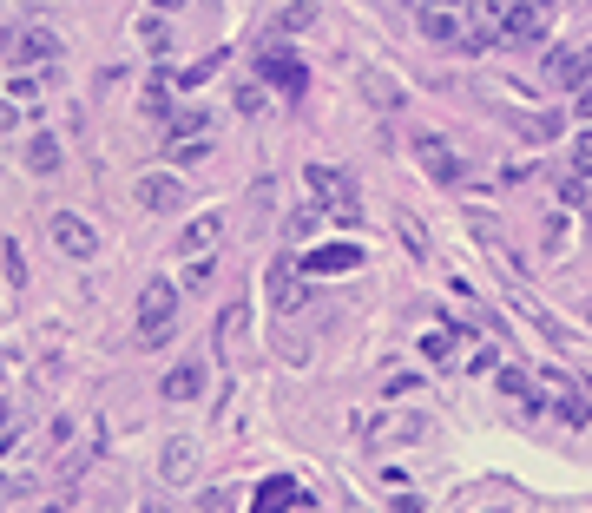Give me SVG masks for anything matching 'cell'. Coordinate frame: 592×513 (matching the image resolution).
Wrapping results in <instances>:
<instances>
[{
  "label": "cell",
  "instance_id": "obj_8",
  "mask_svg": "<svg viewBox=\"0 0 592 513\" xmlns=\"http://www.w3.org/2000/svg\"><path fill=\"white\" fill-rule=\"evenodd\" d=\"M415 158H421V171H428L435 185H461V158H454L448 139H435V132H415Z\"/></svg>",
  "mask_w": 592,
  "mask_h": 513
},
{
  "label": "cell",
  "instance_id": "obj_6",
  "mask_svg": "<svg viewBox=\"0 0 592 513\" xmlns=\"http://www.w3.org/2000/svg\"><path fill=\"white\" fill-rule=\"evenodd\" d=\"M500 40H507V47H540L546 40V7L540 0H507V7H500Z\"/></svg>",
  "mask_w": 592,
  "mask_h": 513
},
{
  "label": "cell",
  "instance_id": "obj_3",
  "mask_svg": "<svg viewBox=\"0 0 592 513\" xmlns=\"http://www.w3.org/2000/svg\"><path fill=\"white\" fill-rule=\"evenodd\" d=\"M264 296H270V310H277V316H296L303 303H310V277H303V264H296V257H277V264L264 270Z\"/></svg>",
  "mask_w": 592,
  "mask_h": 513
},
{
  "label": "cell",
  "instance_id": "obj_1",
  "mask_svg": "<svg viewBox=\"0 0 592 513\" xmlns=\"http://www.w3.org/2000/svg\"><path fill=\"white\" fill-rule=\"evenodd\" d=\"M303 185H310V198L323 204L329 224H343V231H356V224H362V198H356V185H349L343 165H310V171H303Z\"/></svg>",
  "mask_w": 592,
  "mask_h": 513
},
{
  "label": "cell",
  "instance_id": "obj_20",
  "mask_svg": "<svg viewBox=\"0 0 592 513\" xmlns=\"http://www.w3.org/2000/svg\"><path fill=\"white\" fill-rule=\"evenodd\" d=\"M553 408H560V421H566V428H586V421H592V395H560Z\"/></svg>",
  "mask_w": 592,
  "mask_h": 513
},
{
  "label": "cell",
  "instance_id": "obj_23",
  "mask_svg": "<svg viewBox=\"0 0 592 513\" xmlns=\"http://www.w3.org/2000/svg\"><path fill=\"white\" fill-rule=\"evenodd\" d=\"M237 336H244V303H231L218 316V349H237Z\"/></svg>",
  "mask_w": 592,
  "mask_h": 513
},
{
  "label": "cell",
  "instance_id": "obj_39",
  "mask_svg": "<svg viewBox=\"0 0 592 513\" xmlns=\"http://www.w3.org/2000/svg\"><path fill=\"white\" fill-rule=\"evenodd\" d=\"M0 369H7V362H0Z\"/></svg>",
  "mask_w": 592,
  "mask_h": 513
},
{
  "label": "cell",
  "instance_id": "obj_28",
  "mask_svg": "<svg viewBox=\"0 0 592 513\" xmlns=\"http://www.w3.org/2000/svg\"><path fill=\"white\" fill-rule=\"evenodd\" d=\"M573 165H579V171H592V125L573 139Z\"/></svg>",
  "mask_w": 592,
  "mask_h": 513
},
{
  "label": "cell",
  "instance_id": "obj_31",
  "mask_svg": "<svg viewBox=\"0 0 592 513\" xmlns=\"http://www.w3.org/2000/svg\"><path fill=\"white\" fill-rule=\"evenodd\" d=\"M20 125V112H14V99H0V132H14Z\"/></svg>",
  "mask_w": 592,
  "mask_h": 513
},
{
  "label": "cell",
  "instance_id": "obj_19",
  "mask_svg": "<svg viewBox=\"0 0 592 513\" xmlns=\"http://www.w3.org/2000/svg\"><path fill=\"white\" fill-rule=\"evenodd\" d=\"M283 231H290L296 244H303V237H316V231H323V204H303V211H290V224H283Z\"/></svg>",
  "mask_w": 592,
  "mask_h": 513
},
{
  "label": "cell",
  "instance_id": "obj_2",
  "mask_svg": "<svg viewBox=\"0 0 592 513\" xmlns=\"http://www.w3.org/2000/svg\"><path fill=\"white\" fill-rule=\"evenodd\" d=\"M178 329V283L172 277H152L139 296V342L145 349H158V342H172Z\"/></svg>",
  "mask_w": 592,
  "mask_h": 513
},
{
  "label": "cell",
  "instance_id": "obj_14",
  "mask_svg": "<svg viewBox=\"0 0 592 513\" xmlns=\"http://www.w3.org/2000/svg\"><path fill=\"white\" fill-rule=\"evenodd\" d=\"M198 395H204V362H178L165 375V402H198Z\"/></svg>",
  "mask_w": 592,
  "mask_h": 513
},
{
  "label": "cell",
  "instance_id": "obj_38",
  "mask_svg": "<svg viewBox=\"0 0 592 513\" xmlns=\"http://www.w3.org/2000/svg\"><path fill=\"white\" fill-rule=\"evenodd\" d=\"M540 7H553V0H540Z\"/></svg>",
  "mask_w": 592,
  "mask_h": 513
},
{
  "label": "cell",
  "instance_id": "obj_9",
  "mask_svg": "<svg viewBox=\"0 0 592 513\" xmlns=\"http://www.w3.org/2000/svg\"><path fill=\"white\" fill-rule=\"evenodd\" d=\"M132 198H139L145 211H158V218H172V211H185V185H178L172 171H145Z\"/></svg>",
  "mask_w": 592,
  "mask_h": 513
},
{
  "label": "cell",
  "instance_id": "obj_15",
  "mask_svg": "<svg viewBox=\"0 0 592 513\" xmlns=\"http://www.w3.org/2000/svg\"><path fill=\"white\" fill-rule=\"evenodd\" d=\"M421 33H428V40H454V47H461V7H421Z\"/></svg>",
  "mask_w": 592,
  "mask_h": 513
},
{
  "label": "cell",
  "instance_id": "obj_26",
  "mask_svg": "<svg viewBox=\"0 0 592 513\" xmlns=\"http://www.w3.org/2000/svg\"><path fill=\"white\" fill-rule=\"evenodd\" d=\"M421 356H428V362H448L454 356V336H448V329H428V336H421Z\"/></svg>",
  "mask_w": 592,
  "mask_h": 513
},
{
  "label": "cell",
  "instance_id": "obj_25",
  "mask_svg": "<svg viewBox=\"0 0 592 513\" xmlns=\"http://www.w3.org/2000/svg\"><path fill=\"white\" fill-rule=\"evenodd\" d=\"M139 40H145V47H152V53H165V47H172V27H165V14L139 20Z\"/></svg>",
  "mask_w": 592,
  "mask_h": 513
},
{
  "label": "cell",
  "instance_id": "obj_30",
  "mask_svg": "<svg viewBox=\"0 0 592 513\" xmlns=\"http://www.w3.org/2000/svg\"><path fill=\"white\" fill-rule=\"evenodd\" d=\"M0 264H7V277H14V283L27 277V264H20V250H14V244H0Z\"/></svg>",
  "mask_w": 592,
  "mask_h": 513
},
{
  "label": "cell",
  "instance_id": "obj_10",
  "mask_svg": "<svg viewBox=\"0 0 592 513\" xmlns=\"http://www.w3.org/2000/svg\"><path fill=\"white\" fill-rule=\"evenodd\" d=\"M362 264V250L356 244H316L310 257H303V277H343V270Z\"/></svg>",
  "mask_w": 592,
  "mask_h": 513
},
{
  "label": "cell",
  "instance_id": "obj_5",
  "mask_svg": "<svg viewBox=\"0 0 592 513\" xmlns=\"http://www.w3.org/2000/svg\"><path fill=\"white\" fill-rule=\"evenodd\" d=\"M47 237H53V250H60V257H73V264L99 257V231L79 218V211H53V218H47Z\"/></svg>",
  "mask_w": 592,
  "mask_h": 513
},
{
  "label": "cell",
  "instance_id": "obj_18",
  "mask_svg": "<svg viewBox=\"0 0 592 513\" xmlns=\"http://www.w3.org/2000/svg\"><path fill=\"white\" fill-rule=\"evenodd\" d=\"M362 93H369L382 112H395V106H402V86H395V79H382V73H362Z\"/></svg>",
  "mask_w": 592,
  "mask_h": 513
},
{
  "label": "cell",
  "instance_id": "obj_12",
  "mask_svg": "<svg viewBox=\"0 0 592 513\" xmlns=\"http://www.w3.org/2000/svg\"><path fill=\"white\" fill-rule=\"evenodd\" d=\"M546 79H553V86H573V93H579V86H586V53H573V47H553V53H546Z\"/></svg>",
  "mask_w": 592,
  "mask_h": 513
},
{
  "label": "cell",
  "instance_id": "obj_24",
  "mask_svg": "<svg viewBox=\"0 0 592 513\" xmlns=\"http://www.w3.org/2000/svg\"><path fill=\"white\" fill-rule=\"evenodd\" d=\"M560 198L573 204V211H592V171H579V178H566V185H560Z\"/></svg>",
  "mask_w": 592,
  "mask_h": 513
},
{
  "label": "cell",
  "instance_id": "obj_33",
  "mask_svg": "<svg viewBox=\"0 0 592 513\" xmlns=\"http://www.w3.org/2000/svg\"><path fill=\"white\" fill-rule=\"evenodd\" d=\"M145 7H158V14H178V7H185V0H145Z\"/></svg>",
  "mask_w": 592,
  "mask_h": 513
},
{
  "label": "cell",
  "instance_id": "obj_4",
  "mask_svg": "<svg viewBox=\"0 0 592 513\" xmlns=\"http://www.w3.org/2000/svg\"><path fill=\"white\" fill-rule=\"evenodd\" d=\"M7 53H14V66H20V73H47V66L60 60L66 47H60V33H53L47 20H33V27H20L14 40H7Z\"/></svg>",
  "mask_w": 592,
  "mask_h": 513
},
{
  "label": "cell",
  "instance_id": "obj_21",
  "mask_svg": "<svg viewBox=\"0 0 592 513\" xmlns=\"http://www.w3.org/2000/svg\"><path fill=\"white\" fill-rule=\"evenodd\" d=\"M211 277H218V257L204 250V257H191V264H185V283H178V290H204Z\"/></svg>",
  "mask_w": 592,
  "mask_h": 513
},
{
  "label": "cell",
  "instance_id": "obj_35",
  "mask_svg": "<svg viewBox=\"0 0 592 513\" xmlns=\"http://www.w3.org/2000/svg\"><path fill=\"white\" fill-rule=\"evenodd\" d=\"M415 7H461V0H415Z\"/></svg>",
  "mask_w": 592,
  "mask_h": 513
},
{
  "label": "cell",
  "instance_id": "obj_37",
  "mask_svg": "<svg viewBox=\"0 0 592 513\" xmlns=\"http://www.w3.org/2000/svg\"><path fill=\"white\" fill-rule=\"evenodd\" d=\"M47 513H66V507H47Z\"/></svg>",
  "mask_w": 592,
  "mask_h": 513
},
{
  "label": "cell",
  "instance_id": "obj_36",
  "mask_svg": "<svg viewBox=\"0 0 592 513\" xmlns=\"http://www.w3.org/2000/svg\"><path fill=\"white\" fill-rule=\"evenodd\" d=\"M343 513H362V507H356V500H349V507H343Z\"/></svg>",
  "mask_w": 592,
  "mask_h": 513
},
{
  "label": "cell",
  "instance_id": "obj_17",
  "mask_svg": "<svg viewBox=\"0 0 592 513\" xmlns=\"http://www.w3.org/2000/svg\"><path fill=\"white\" fill-rule=\"evenodd\" d=\"M60 139H53V132H40V139L27 145V171H40V178H53V171H60Z\"/></svg>",
  "mask_w": 592,
  "mask_h": 513
},
{
  "label": "cell",
  "instance_id": "obj_11",
  "mask_svg": "<svg viewBox=\"0 0 592 513\" xmlns=\"http://www.w3.org/2000/svg\"><path fill=\"white\" fill-rule=\"evenodd\" d=\"M158 474H165L172 487H185L191 474H198V441H185V435L165 441V454H158Z\"/></svg>",
  "mask_w": 592,
  "mask_h": 513
},
{
  "label": "cell",
  "instance_id": "obj_13",
  "mask_svg": "<svg viewBox=\"0 0 592 513\" xmlns=\"http://www.w3.org/2000/svg\"><path fill=\"white\" fill-rule=\"evenodd\" d=\"M218 237H224V218H218V211H204V218H191L185 231H178V250H185V257H204Z\"/></svg>",
  "mask_w": 592,
  "mask_h": 513
},
{
  "label": "cell",
  "instance_id": "obj_32",
  "mask_svg": "<svg viewBox=\"0 0 592 513\" xmlns=\"http://www.w3.org/2000/svg\"><path fill=\"white\" fill-rule=\"evenodd\" d=\"M573 106H579V112H586V119H592V79H586V86H579V93H573Z\"/></svg>",
  "mask_w": 592,
  "mask_h": 513
},
{
  "label": "cell",
  "instance_id": "obj_29",
  "mask_svg": "<svg viewBox=\"0 0 592 513\" xmlns=\"http://www.w3.org/2000/svg\"><path fill=\"white\" fill-rule=\"evenodd\" d=\"M237 112H264V86H237Z\"/></svg>",
  "mask_w": 592,
  "mask_h": 513
},
{
  "label": "cell",
  "instance_id": "obj_27",
  "mask_svg": "<svg viewBox=\"0 0 592 513\" xmlns=\"http://www.w3.org/2000/svg\"><path fill=\"white\" fill-rule=\"evenodd\" d=\"M290 500H296V487H290V481H270V487H264V500H257V513H277V507H290Z\"/></svg>",
  "mask_w": 592,
  "mask_h": 513
},
{
  "label": "cell",
  "instance_id": "obj_34",
  "mask_svg": "<svg viewBox=\"0 0 592 513\" xmlns=\"http://www.w3.org/2000/svg\"><path fill=\"white\" fill-rule=\"evenodd\" d=\"M139 513H172V507H165V500H145V507Z\"/></svg>",
  "mask_w": 592,
  "mask_h": 513
},
{
  "label": "cell",
  "instance_id": "obj_7",
  "mask_svg": "<svg viewBox=\"0 0 592 513\" xmlns=\"http://www.w3.org/2000/svg\"><path fill=\"white\" fill-rule=\"evenodd\" d=\"M257 79H264V86H277V93H303V86H310V73H303V60H296L290 47H283V40H270L264 53H257Z\"/></svg>",
  "mask_w": 592,
  "mask_h": 513
},
{
  "label": "cell",
  "instance_id": "obj_16",
  "mask_svg": "<svg viewBox=\"0 0 592 513\" xmlns=\"http://www.w3.org/2000/svg\"><path fill=\"white\" fill-rule=\"evenodd\" d=\"M165 125H172V139H211V112H204V106L165 112Z\"/></svg>",
  "mask_w": 592,
  "mask_h": 513
},
{
  "label": "cell",
  "instance_id": "obj_22",
  "mask_svg": "<svg viewBox=\"0 0 592 513\" xmlns=\"http://www.w3.org/2000/svg\"><path fill=\"white\" fill-rule=\"evenodd\" d=\"M303 27H316L310 0H296V7H283V14H277V33H303Z\"/></svg>",
  "mask_w": 592,
  "mask_h": 513
}]
</instances>
